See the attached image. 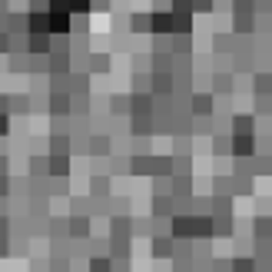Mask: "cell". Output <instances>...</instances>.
<instances>
[{
    "label": "cell",
    "mask_w": 272,
    "mask_h": 272,
    "mask_svg": "<svg viewBox=\"0 0 272 272\" xmlns=\"http://www.w3.org/2000/svg\"><path fill=\"white\" fill-rule=\"evenodd\" d=\"M93 272H109V266H107V262H100V259H97V262H93Z\"/></svg>",
    "instance_id": "obj_1"
}]
</instances>
